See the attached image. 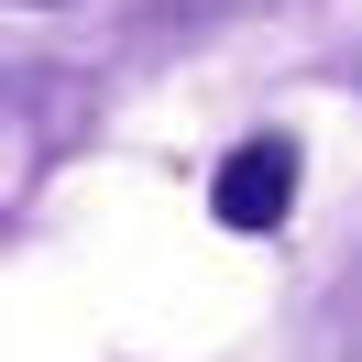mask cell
<instances>
[{"label":"cell","mask_w":362,"mask_h":362,"mask_svg":"<svg viewBox=\"0 0 362 362\" xmlns=\"http://www.w3.org/2000/svg\"><path fill=\"white\" fill-rule=\"evenodd\" d=\"M209 209H220L230 230H286V209H296V143H286V132L230 143L220 176H209Z\"/></svg>","instance_id":"1"}]
</instances>
